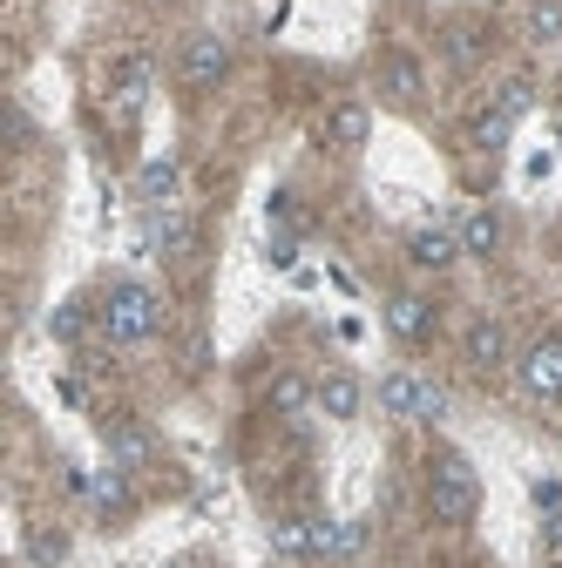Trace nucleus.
<instances>
[{"instance_id":"obj_23","label":"nucleus","mask_w":562,"mask_h":568,"mask_svg":"<svg viewBox=\"0 0 562 568\" xmlns=\"http://www.w3.org/2000/svg\"><path fill=\"white\" fill-rule=\"evenodd\" d=\"M495 109H502V115H529V109H535V82H529V75H509V82L495 89Z\"/></svg>"},{"instance_id":"obj_7","label":"nucleus","mask_w":562,"mask_h":568,"mask_svg":"<svg viewBox=\"0 0 562 568\" xmlns=\"http://www.w3.org/2000/svg\"><path fill=\"white\" fill-rule=\"evenodd\" d=\"M468 251H461V231L454 224H420V231H407V264L413 271H454Z\"/></svg>"},{"instance_id":"obj_22","label":"nucleus","mask_w":562,"mask_h":568,"mask_svg":"<svg viewBox=\"0 0 562 568\" xmlns=\"http://www.w3.org/2000/svg\"><path fill=\"white\" fill-rule=\"evenodd\" d=\"M481 48H488V34H481L474 21H454V28H448V54H454L461 68H474V61H481Z\"/></svg>"},{"instance_id":"obj_1","label":"nucleus","mask_w":562,"mask_h":568,"mask_svg":"<svg viewBox=\"0 0 562 568\" xmlns=\"http://www.w3.org/2000/svg\"><path fill=\"white\" fill-rule=\"evenodd\" d=\"M96 332L109 345H150L163 332V298L150 292L143 277H116L102 292V305H96Z\"/></svg>"},{"instance_id":"obj_28","label":"nucleus","mask_w":562,"mask_h":568,"mask_svg":"<svg viewBox=\"0 0 562 568\" xmlns=\"http://www.w3.org/2000/svg\"><path fill=\"white\" fill-rule=\"evenodd\" d=\"M170 568H190V561H170Z\"/></svg>"},{"instance_id":"obj_15","label":"nucleus","mask_w":562,"mask_h":568,"mask_svg":"<svg viewBox=\"0 0 562 568\" xmlns=\"http://www.w3.org/2000/svg\"><path fill=\"white\" fill-rule=\"evenodd\" d=\"M522 34L535 48H562V0H529V8H522Z\"/></svg>"},{"instance_id":"obj_14","label":"nucleus","mask_w":562,"mask_h":568,"mask_svg":"<svg viewBox=\"0 0 562 568\" xmlns=\"http://www.w3.org/2000/svg\"><path fill=\"white\" fill-rule=\"evenodd\" d=\"M454 231H461V251H468V257H495V251H502V217H495L488 203H481V210H461Z\"/></svg>"},{"instance_id":"obj_5","label":"nucleus","mask_w":562,"mask_h":568,"mask_svg":"<svg viewBox=\"0 0 562 568\" xmlns=\"http://www.w3.org/2000/svg\"><path fill=\"white\" fill-rule=\"evenodd\" d=\"M224 75H231V41H224V34H190V41L177 48V82H183V89L203 95V89H218Z\"/></svg>"},{"instance_id":"obj_4","label":"nucleus","mask_w":562,"mask_h":568,"mask_svg":"<svg viewBox=\"0 0 562 568\" xmlns=\"http://www.w3.org/2000/svg\"><path fill=\"white\" fill-rule=\"evenodd\" d=\"M515 386L535 406H555L562 399V338H535V345L515 352Z\"/></svg>"},{"instance_id":"obj_27","label":"nucleus","mask_w":562,"mask_h":568,"mask_svg":"<svg viewBox=\"0 0 562 568\" xmlns=\"http://www.w3.org/2000/svg\"><path fill=\"white\" fill-rule=\"evenodd\" d=\"M542 548H549V561L562 568V515H542Z\"/></svg>"},{"instance_id":"obj_18","label":"nucleus","mask_w":562,"mask_h":568,"mask_svg":"<svg viewBox=\"0 0 562 568\" xmlns=\"http://www.w3.org/2000/svg\"><path fill=\"white\" fill-rule=\"evenodd\" d=\"M509 129H515V115H502L495 102H488L474 122H468V135H474V150H502V142H509Z\"/></svg>"},{"instance_id":"obj_16","label":"nucleus","mask_w":562,"mask_h":568,"mask_svg":"<svg viewBox=\"0 0 562 568\" xmlns=\"http://www.w3.org/2000/svg\"><path fill=\"white\" fill-rule=\"evenodd\" d=\"M157 244H163V257H190L197 251V224L183 217V210H157Z\"/></svg>"},{"instance_id":"obj_11","label":"nucleus","mask_w":562,"mask_h":568,"mask_svg":"<svg viewBox=\"0 0 562 568\" xmlns=\"http://www.w3.org/2000/svg\"><path fill=\"white\" fill-rule=\"evenodd\" d=\"M367 135H373V109L367 102H332L325 109V142L332 150L353 156V150H367Z\"/></svg>"},{"instance_id":"obj_12","label":"nucleus","mask_w":562,"mask_h":568,"mask_svg":"<svg viewBox=\"0 0 562 568\" xmlns=\"http://www.w3.org/2000/svg\"><path fill=\"white\" fill-rule=\"evenodd\" d=\"M319 528H325V515H285L271 528V548L285 561H319Z\"/></svg>"},{"instance_id":"obj_20","label":"nucleus","mask_w":562,"mask_h":568,"mask_svg":"<svg viewBox=\"0 0 562 568\" xmlns=\"http://www.w3.org/2000/svg\"><path fill=\"white\" fill-rule=\"evenodd\" d=\"M143 89H150V54H122L116 61V95L122 102H143Z\"/></svg>"},{"instance_id":"obj_10","label":"nucleus","mask_w":562,"mask_h":568,"mask_svg":"<svg viewBox=\"0 0 562 568\" xmlns=\"http://www.w3.org/2000/svg\"><path fill=\"white\" fill-rule=\"evenodd\" d=\"M380 95L400 102V109H413L420 95H428V68H420L407 48H387V54H380Z\"/></svg>"},{"instance_id":"obj_3","label":"nucleus","mask_w":562,"mask_h":568,"mask_svg":"<svg viewBox=\"0 0 562 568\" xmlns=\"http://www.w3.org/2000/svg\"><path fill=\"white\" fill-rule=\"evenodd\" d=\"M380 413L434 426V419H448V393H441L428 373H387V379H380Z\"/></svg>"},{"instance_id":"obj_19","label":"nucleus","mask_w":562,"mask_h":568,"mask_svg":"<svg viewBox=\"0 0 562 568\" xmlns=\"http://www.w3.org/2000/svg\"><path fill=\"white\" fill-rule=\"evenodd\" d=\"M89 494H96V508H102V515H122V508H129V467L96 474V480H89Z\"/></svg>"},{"instance_id":"obj_21","label":"nucleus","mask_w":562,"mask_h":568,"mask_svg":"<svg viewBox=\"0 0 562 568\" xmlns=\"http://www.w3.org/2000/svg\"><path fill=\"white\" fill-rule=\"evenodd\" d=\"M28 561H34V568H61V561H68V535H61V528H34V535H28Z\"/></svg>"},{"instance_id":"obj_8","label":"nucleus","mask_w":562,"mask_h":568,"mask_svg":"<svg viewBox=\"0 0 562 568\" xmlns=\"http://www.w3.org/2000/svg\"><path fill=\"white\" fill-rule=\"evenodd\" d=\"M434 325H441V305H434V298H420V292H393V298H387V332H393L400 345H428Z\"/></svg>"},{"instance_id":"obj_25","label":"nucleus","mask_w":562,"mask_h":568,"mask_svg":"<svg viewBox=\"0 0 562 568\" xmlns=\"http://www.w3.org/2000/svg\"><path fill=\"white\" fill-rule=\"evenodd\" d=\"M529 494H535V508H542V515H562V480H555V474L529 480Z\"/></svg>"},{"instance_id":"obj_17","label":"nucleus","mask_w":562,"mask_h":568,"mask_svg":"<svg viewBox=\"0 0 562 568\" xmlns=\"http://www.w3.org/2000/svg\"><path fill=\"white\" fill-rule=\"evenodd\" d=\"M264 399H271V413H285V419H299V413L312 406V379H299V373H278Z\"/></svg>"},{"instance_id":"obj_9","label":"nucleus","mask_w":562,"mask_h":568,"mask_svg":"<svg viewBox=\"0 0 562 568\" xmlns=\"http://www.w3.org/2000/svg\"><path fill=\"white\" fill-rule=\"evenodd\" d=\"M360 406H367V386H360V373H345V366H332V373H319L312 379V413H325V419H360Z\"/></svg>"},{"instance_id":"obj_13","label":"nucleus","mask_w":562,"mask_h":568,"mask_svg":"<svg viewBox=\"0 0 562 568\" xmlns=\"http://www.w3.org/2000/svg\"><path fill=\"white\" fill-rule=\"evenodd\" d=\"M177 190H183V163L177 156H150L143 170H136V196H143L150 210H170Z\"/></svg>"},{"instance_id":"obj_24","label":"nucleus","mask_w":562,"mask_h":568,"mask_svg":"<svg viewBox=\"0 0 562 568\" xmlns=\"http://www.w3.org/2000/svg\"><path fill=\"white\" fill-rule=\"evenodd\" d=\"M109 447H116V460H122V467H136V460L150 454V440L136 434V426H116V434H109Z\"/></svg>"},{"instance_id":"obj_6","label":"nucleus","mask_w":562,"mask_h":568,"mask_svg":"<svg viewBox=\"0 0 562 568\" xmlns=\"http://www.w3.org/2000/svg\"><path fill=\"white\" fill-rule=\"evenodd\" d=\"M461 359H468V373H509L515 366V338H509V325L502 318H468V332H461Z\"/></svg>"},{"instance_id":"obj_2","label":"nucleus","mask_w":562,"mask_h":568,"mask_svg":"<svg viewBox=\"0 0 562 568\" xmlns=\"http://www.w3.org/2000/svg\"><path fill=\"white\" fill-rule=\"evenodd\" d=\"M428 515L441 528H468L481 515V480H474V467L461 454H434L428 460Z\"/></svg>"},{"instance_id":"obj_26","label":"nucleus","mask_w":562,"mask_h":568,"mask_svg":"<svg viewBox=\"0 0 562 568\" xmlns=\"http://www.w3.org/2000/svg\"><path fill=\"white\" fill-rule=\"evenodd\" d=\"M82 332H89V312L82 305H61L54 312V338H82Z\"/></svg>"}]
</instances>
